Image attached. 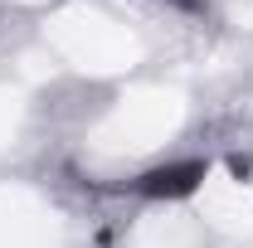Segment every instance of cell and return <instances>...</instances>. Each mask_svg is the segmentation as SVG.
<instances>
[{"instance_id": "6da1fadb", "label": "cell", "mask_w": 253, "mask_h": 248, "mask_svg": "<svg viewBox=\"0 0 253 248\" xmlns=\"http://www.w3.org/2000/svg\"><path fill=\"white\" fill-rule=\"evenodd\" d=\"M210 175V165L205 161H180V165H156V170H146L141 180H136V195H146V200H185L200 190V180Z\"/></svg>"}]
</instances>
